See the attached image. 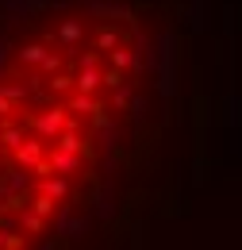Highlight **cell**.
Instances as JSON below:
<instances>
[{"mask_svg":"<svg viewBox=\"0 0 242 250\" xmlns=\"http://www.w3.org/2000/svg\"><path fill=\"white\" fill-rule=\"evenodd\" d=\"M135 85V39L116 16H65L0 69V247L69 204Z\"/></svg>","mask_w":242,"mask_h":250,"instance_id":"1","label":"cell"}]
</instances>
